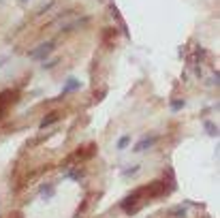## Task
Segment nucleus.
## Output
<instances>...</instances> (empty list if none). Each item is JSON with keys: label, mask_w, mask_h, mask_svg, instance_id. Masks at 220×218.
Wrapping results in <instances>:
<instances>
[{"label": "nucleus", "mask_w": 220, "mask_h": 218, "mask_svg": "<svg viewBox=\"0 0 220 218\" xmlns=\"http://www.w3.org/2000/svg\"><path fill=\"white\" fill-rule=\"evenodd\" d=\"M53 47H56V43H47V45H41V47H39V49H34V51H32V54H30V56H32L34 60H41V58H43V56H47L49 51L53 49Z\"/></svg>", "instance_id": "f257e3e1"}, {"label": "nucleus", "mask_w": 220, "mask_h": 218, "mask_svg": "<svg viewBox=\"0 0 220 218\" xmlns=\"http://www.w3.org/2000/svg\"><path fill=\"white\" fill-rule=\"evenodd\" d=\"M58 120V113H53V115H47V118L41 122V126H47V124H51V122H56Z\"/></svg>", "instance_id": "f03ea898"}, {"label": "nucleus", "mask_w": 220, "mask_h": 218, "mask_svg": "<svg viewBox=\"0 0 220 218\" xmlns=\"http://www.w3.org/2000/svg\"><path fill=\"white\" fill-rule=\"evenodd\" d=\"M126 143H128V137H122V139H120V148H126Z\"/></svg>", "instance_id": "7ed1b4c3"}, {"label": "nucleus", "mask_w": 220, "mask_h": 218, "mask_svg": "<svg viewBox=\"0 0 220 218\" xmlns=\"http://www.w3.org/2000/svg\"><path fill=\"white\" fill-rule=\"evenodd\" d=\"M182 105H184V103H179V101H175V103H173V109H175V111H177L179 107H182Z\"/></svg>", "instance_id": "20e7f679"}]
</instances>
